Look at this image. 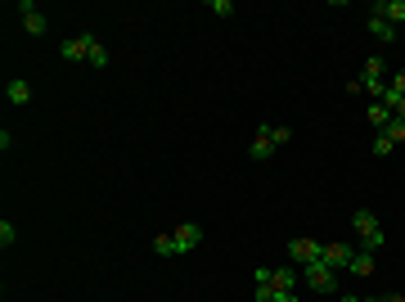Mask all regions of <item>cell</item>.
<instances>
[{"label": "cell", "instance_id": "7a4b0ae2", "mask_svg": "<svg viewBox=\"0 0 405 302\" xmlns=\"http://www.w3.org/2000/svg\"><path fill=\"white\" fill-rule=\"evenodd\" d=\"M302 280H306V289H315V293H338V270L333 266H324V262H311V266H302Z\"/></svg>", "mask_w": 405, "mask_h": 302}, {"label": "cell", "instance_id": "d4e9b609", "mask_svg": "<svg viewBox=\"0 0 405 302\" xmlns=\"http://www.w3.org/2000/svg\"><path fill=\"white\" fill-rule=\"evenodd\" d=\"M365 302H405V293H378V298H365Z\"/></svg>", "mask_w": 405, "mask_h": 302}, {"label": "cell", "instance_id": "8992f818", "mask_svg": "<svg viewBox=\"0 0 405 302\" xmlns=\"http://www.w3.org/2000/svg\"><path fill=\"white\" fill-rule=\"evenodd\" d=\"M171 235H176V253H181V257H185V253H194V249L202 244V226H194V221H185V226H176Z\"/></svg>", "mask_w": 405, "mask_h": 302}, {"label": "cell", "instance_id": "d6986e66", "mask_svg": "<svg viewBox=\"0 0 405 302\" xmlns=\"http://www.w3.org/2000/svg\"><path fill=\"white\" fill-rule=\"evenodd\" d=\"M14 239H18V230H14V221L5 216V221H0V249H14Z\"/></svg>", "mask_w": 405, "mask_h": 302}, {"label": "cell", "instance_id": "5b68a950", "mask_svg": "<svg viewBox=\"0 0 405 302\" xmlns=\"http://www.w3.org/2000/svg\"><path fill=\"white\" fill-rule=\"evenodd\" d=\"M18 14H23V27H27L32 36H45V32H50V18L36 10V0H18Z\"/></svg>", "mask_w": 405, "mask_h": 302}, {"label": "cell", "instance_id": "52a82bcc", "mask_svg": "<svg viewBox=\"0 0 405 302\" xmlns=\"http://www.w3.org/2000/svg\"><path fill=\"white\" fill-rule=\"evenodd\" d=\"M248 158H257V162L275 158V140H270V122H261V131L252 136V144H248Z\"/></svg>", "mask_w": 405, "mask_h": 302}, {"label": "cell", "instance_id": "603a6c76", "mask_svg": "<svg viewBox=\"0 0 405 302\" xmlns=\"http://www.w3.org/2000/svg\"><path fill=\"white\" fill-rule=\"evenodd\" d=\"M212 14H221V18H230V14H235V5H230V0H212Z\"/></svg>", "mask_w": 405, "mask_h": 302}, {"label": "cell", "instance_id": "4fadbf2b", "mask_svg": "<svg viewBox=\"0 0 405 302\" xmlns=\"http://www.w3.org/2000/svg\"><path fill=\"white\" fill-rule=\"evenodd\" d=\"M153 253H158V257H181V253H176V235H171V230L153 235Z\"/></svg>", "mask_w": 405, "mask_h": 302}, {"label": "cell", "instance_id": "5bb4252c", "mask_svg": "<svg viewBox=\"0 0 405 302\" xmlns=\"http://www.w3.org/2000/svg\"><path fill=\"white\" fill-rule=\"evenodd\" d=\"M347 270H352V275H369V270H374V253H361V249H356L352 262H347Z\"/></svg>", "mask_w": 405, "mask_h": 302}, {"label": "cell", "instance_id": "7402d4cb", "mask_svg": "<svg viewBox=\"0 0 405 302\" xmlns=\"http://www.w3.org/2000/svg\"><path fill=\"white\" fill-rule=\"evenodd\" d=\"M392 149H396V144L387 140V136H374V153H378V158H387V153H392Z\"/></svg>", "mask_w": 405, "mask_h": 302}, {"label": "cell", "instance_id": "8fae6325", "mask_svg": "<svg viewBox=\"0 0 405 302\" xmlns=\"http://www.w3.org/2000/svg\"><path fill=\"white\" fill-rule=\"evenodd\" d=\"M369 36H374V41H383V45H392L396 41V27L387 18H378V14H369Z\"/></svg>", "mask_w": 405, "mask_h": 302}, {"label": "cell", "instance_id": "ffe728a7", "mask_svg": "<svg viewBox=\"0 0 405 302\" xmlns=\"http://www.w3.org/2000/svg\"><path fill=\"white\" fill-rule=\"evenodd\" d=\"M252 284H275V266H257L252 270Z\"/></svg>", "mask_w": 405, "mask_h": 302}, {"label": "cell", "instance_id": "44dd1931", "mask_svg": "<svg viewBox=\"0 0 405 302\" xmlns=\"http://www.w3.org/2000/svg\"><path fill=\"white\" fill-rule=\"evenodd\" d=\"M288 136H293L288 127H279V122H270V140H275V149H279V144H288Z\"/></svg>", "mask_w": 405, "mask_h": 302}, {"label": "cell", "instance_id": "9c48e42d", "mask_svg": "<svg viewBox=\"0 0 405 302\" xmlns=\"http://www.w3.org/2000/svg\"><path fill=\"white\" fill-rule=\"evenodd\" d=\"M352 244H338V239H333V244H324V253H320V262H324V266H333V270H338V266H347V262H352Z\"/></svg>", "mask_w": 405, "mask_h": 302}, {"label": "cell", "instance_id": "cb8c5ba5", "mask_svg": "<svg viewBox=\"0 0 405 302\" xmlns=\"http://www.w3.org/2000/svg\"><path fill=\"white\" fill-rule=\"evenodd\" d=\"M387 86H392V90H396V95H405V68H401V73H396V77H392V81H387Z\"/></svg>", "mask_w": 405, "mask_h": 302}, {"label": "cell", "instance_id": "ac0fdd59", "mask_svg": "<svg viewBox=\"0 0 405 302\" xmlns=\"http://www.w3.org/2000/svg\"><path fill=\"white\" fill-rule=\"evenodd\" d=\"M383 136H387L392 144H405V118H392V122H387V131H383Z\"/></svg>", "mask_w": 405, "mask_h": 302}, {"label": "cell", "instance_id": "30bf717a", "mask_svg": "<svg viewBox=\"0 0 405 302\" xmlns=\"http://www.w3.org/2000/svg\"><path fill=\"white\" fill-rule=\"evenodd\" d=\"M5 99H10L14 108H27V104H32V86H27L23 77H14L10 86H5Z\"/></svg>", "mask_w": 405, "mask_h": 302}, {"label": "cell", "instance_id": "6da1fadb", "mask_svg": "<svg viewBox=\"0 0 405 302\" xmlns=\"http://www.w3.org/2000/svg\"><path fill=\"white\" fill-rule=\"evenodd\" d=\"M352 230H356V239H361V253H378L387 244L383 226H378V216H374L369 207H356L352 212Z\"/></svg>", "mask_w": 405, "mask_h": 302}, {"label": "cell", "instance_id": "9a60e30c", "mask_svg": "<svg viewBox=\"0 0 405 302\" xmlns=\"http://www.w3.org/2000/svg\"><path fill=\"white\" fill-rule=\"evenodd\" d=\"M387 122H392V113H387L383 104H369V127H374V136H383Z\"/></svg>", "mask_w": 405, "mask_h": 302}, {"label": "cell", "instance_id": "484cf974", "mask_svg": "<svg viewBox=\"0 0 405 302\" xmlns=\"http://www.w3.org/2000/svg\"><path fill=\"white\" fill-rule=\"evenodd\" d=\"M275 302H298V293H279V298Z\"/></svg>", "mask_w": 405, "mask_h": 302}, {"label": "cell", "instance_id": "3957f363", "mask_svg": "<svg viewBox=\"0 0 405 302\" xmlns=\"http://www.w3.org/2000/svg\"><path fill=\"white\" fill-rule=\"evenodd\" d=\"M90 41H95V32L68 36V41L59 45V59H64V64H81V59H90Z\"/></svg>", "mask_w": 405, "mask_h": 302}, {"label": "cell", "instance_id": "2e32d148", "mask_svg": "<svg viewBox=\"0 0 405 302\" xmlns=\"http://www.w3.org/2000/svg\"><path fill=\"white\" fill-rule=\"evenodd\" d=\"M383 73H387L383 59H378V54H369V64L361 68V81H383Z\"/></svg>", "mask_w": 405, "mask_h": 302}, {"label": "cell", "instance_id": "4316f807", "mask_svg": "<svg viewBox=\"0 0 405 302\" xmlns=\"http://www.w3.org/2000/svg\"><path fill=\"white\" fill-rule=\"evenodd\" d=\"M338 302H365V298H352V293H338Z\"/></svg>", "mask_w": 405, "mask_h": 302}, {"label": "cell", "instance_id": "e0dca14e", "mask_svg": "<svg viewBox=\"0 0 405 302\" xmlns=\"http://www.w3.org/2000/svg\"><path fill=\"white\" fill-rule=\"evenodd\" d=\"M86 64H90V68H108V50H104V41H99V36L90 41V59H86Z\"/></svg>", "mask_w": 405, "mask_h": 302}, {"label": "cell", "instance_id": "ba28073f", "mask_svg": "<svg viewBox=\"0 0 405 302\" xmlns=\"http://www.w3.org/2000/svg\"><path fill=\"white\" fill-rule=\"evenodd\" d=\"M369 14H378V18H387L392 27H401L405 23V0H374Z\"/></svg>", "mask_w": 405, "mask_h": 302}, {"label": "cell", "instance_id": "277c9868", "mask_svg": "<svg viewBox=\"0 0 405 302\" xmlns=\"http://www.w3.org/2000/svg\"><path fill=\"white\" fill-rule=\"evenodd\" d=\"M324 244H315V239H288V257L298 262V266H311V262H320Z\"/></svg>", "mask_w": 405, "mask_h": 302}, {"label": "cell", "instance_id": "7c38bea8", "mask_svg": "<svg viewBox=\"0 0 405 302\" xmlns=\"http://www.w3.org/2000/svg\"><path fill=\"white\" fill-rule=\"evenodd\" d=\"M275 289L279 293H298V270L293 266H275Z\"/></svg>", "mask_w": 405, "mask_h": 302}]
</instances>
